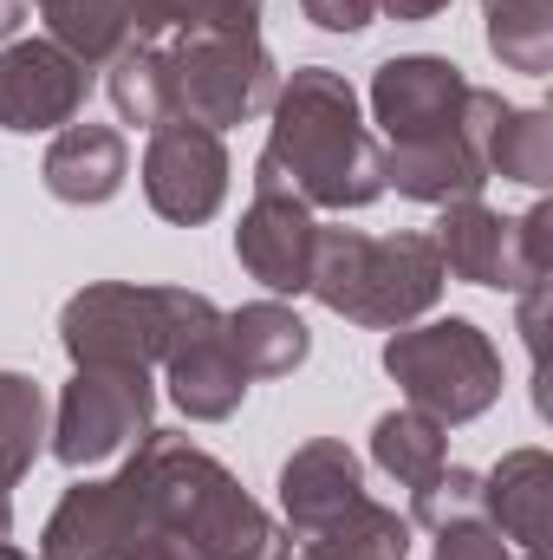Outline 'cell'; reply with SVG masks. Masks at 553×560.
I'll return each mask as SVG.
<instances>
[{
  "label": "cell",
  "mask_w": 553,
  "mask_h": 560,
  "mask_svg": "<svg viewBox=\"0 0 553 560\" xmlns=\"http://www.w3.org/2000/svg\"><path fill=\"white\" fill-rule=\"evenodd\" d=\"M489 20V52L508 72L548 79L553 72V0H482Z\"/></svg>",
  "instance_id": "603a6c76"
},
{
  "label": "cell",
  "mask_w": 553,
  "mask_h": 560,
  "mask_svg": "<svg viewBox=\"0 0 553 560\" xmlns=\"http://www.w3.org/2000/svg\"><path fill=\"white\" fill-rule=\"evenodd\" d=\"M156 515L143 509L131 469L118 476H85L59 495V509L46 515L39 535V560H125V548L138 541Z\"/></svg>",
  "instance_id": "4fadbf2b"
},
{
  "label": "cell",
  "mask_w": 553,
  "mask_h": 560,
  "mask_svg": "<svg viewBox=\"0 0 553 560\" xmlns=\"http://www.w3.org/2000/svg\"><path fill=\"white\" fill-rule=\"evenodd\" d=\"M299 13L319 33H365L378 20V0H299Z\"/></svg>",
  "instance_id": "83f0119b"
},
{
  "label": "cell",
  "mask_w": 553,
  "mask_h": 560,
  "mask_svg": "<svg viewBox=\"0 0 553 560\" xmlns=\"http://www.w3.org/2000/svg\"><path fill=\"white\" fill-rule=\"evenodd\" d=\"M163 378H169V405L189 423H222L242 411V398H248L255 378L242 372V359L228 346V326H222V306L209 293L176 326V339L163 352Z\"/></svg>",
  "instance_id": "8fae6325"
},
{
  "label": "cell",
  "mask_w": 553,
  "mask_h": 560,
  "mask_svg": "<svg viewBox=\"0 0 553 560\" xmlns=\"http://www.w3.org/2000/svg\"><path fill=\"white\" fill-rule=\"evenodd\" d=\"M131 39H176L202 20V0H125Z\"/></svg>",
  "instance_id": "4316f807"
},
{
  "label": "cell",
  "mask_w": 553,
  "mask_h": 560,
  "mask_svg": "<svg viewBox=\"0 0 553 560\" xmlns=\"http://www.w3.org/2000/svg\"><path fill=\"white\" fill-rule=\"evenodd\" d=\"M372 463L385 469V476H398L404 489H430L443 469H449V430L436 418H423V411H385V418L372 423Z\"/></svg>",
  "instance_id": "44dd1931"
},
{
  "label": "cell",
  "mask_w": 553,
  "mask_h": 560,
  "mask_svg": "<svg viewBox=\"0 0 553 560\" xmlns=\"http://www.w3.org/2000/svg\"><path fill=\"white\" fill-rule=\"evenodd\" d=\"M26 13H33V0H0V46L26 26Z\"/></svg>",
  "instance_id": "4dcf8cb0"
},
{
  "label": "cell",
  "mask_w": 553,
  "mask_h": 560,
  "mask_svg": "<svg viewBox=\"0 0 553 560\" xmlns=\"http://www.w3.org/2000/svg\"><path fill=\"white\" fill-rule=\"evenodd\" d=\"M46 20V39L66 46L79 66H111V52L131 39L125 0H33Z\"/></svg>",
  "instance_id": "7402d4cb"
},
{
  "label": "cell",
  "mask_w": 553,
  "mask_h": 560,
  "mask_svg": "<svg viewBox=\"0 0 553 560\" xmlns=\"http://www.w3.org/2000/svg\"><path fill=\"white\" fill-rule=\"evenodd\" d=\"M436 255L443 275L469 280V287H502V293H528L548 280V248H553V209L534 202L528 215H495L482 196L475 202H449L436 215Z\"/></svg>",
  "instance_id": "ba28073f"
},
{
  "label": "cell",
  "mask_w": 553,
  "mask_h": 560,
  "mask_svg": "<svg viewBox=\"0 0 553 560\" xmlns=\"http://www.w3.org/2000/svg\"><path fill=\"white\" fill-rule=\"evenodd\" d=\"M462 515H482V476H475V469H456V463H449L430 489L411 495V522H423L430 535L449 528V522H462Z\"/></svg>",
  "instance_id": "d4e9b609"
},
{
  "label": "cell",
  "mask_w": 553,
  "mask_h": 560,
  "mask_svg": "<svg viewBox=\"0 0 553 560\" xmlns=\"http://www.w3.org/2000/svg\"><path fill=\"white\" fill-rule=\"evenodd\" d=\"M313 242H319L313 209L293 189H280V183H255V202H248V215L235 229V261L268 293H306Z\"/></svg>",
  "instance_id": "5bb4252c"
},
{
  "label": "cell",
  "mask_w": 553,
  "mask_h": 560,
  "mask_svg": "<svg viewBox=\"0 0 553 560\" xmlns=\"http://www.w3.org/2000/svg\"><path fill=\"white\" fill-rule=\"evenodd\" d=\"M92 98V66H79L52 39H7L0 46V131H66Z\"/></svg>",
  "instance_id": "7c38bea8"
},
{
  "label": "cell",
  "mask_w": 553,
  "mask_h": 560,
  "mask_svg": "<svg viewBox=\"0 0 553 560\" xmlns=\"http://www.w3.org/2000/svg\"><path fill=\"white\" fill-rule=\"evenodd\" d=\"M105 92L118 105L125 125L156 131L176 118V79H169V46L163 39H125L111 52V72H105Z\"/></svg>",
  "instance_id": "ffe728a7"
},
{
  "label": "cell",
  "mask_w": 553,
  "mask_h": 560,
  "mask_svg": "<svg viewBox=\"0 0 553 560\" xmlns=\"http://www.w3.org/2000/svg\"><path fill=\"white\" fill-rule=\"evenodd\" d=\"M299 560H365V555H339V548H299Z\"/></svg>",
  "instance_id": "d6a6232c"
},
{
  "label": "cell",
  "mask_w": 553,
  "mask_h": 560,
  "mask_svg": "<svg viewBox=\"0 0 553 560\" xmlns=\"http://www.w3.org/2000/svg\"><path fill=\"white\" fill-rule=\"evenodd\" d=\"M39 176H46V189L59 196V202H72V209H98V202H111L118 189H125V176H131V143L118 125H66L52 150H46V163H39Z\"/></svg>",
  "instance_id": "2e32d148"
},
{
  "label": "cell",
  "mask_w": 553,
  "mask_h": 560,
  "mask_svg": "<svg viewBox=\"0 0 553 560\" xmlns=\"http://www.w3.org/2000/svg\"><path fill=\"white\" fill-rule=\"evenodd\" d=\"M475 138H482L489 176L521 183V189H548L553 183V118L541 105H508L502 92L475 85Z\"/></svg>",
  "instance_id": "e0dca14e"
},
{
  "label": "cell",
  "mask_w": 553,
  "mask_h": 560,
  "mask_svg": "<svg viewBox=\"0 0 553 560\" xmlns=\"http://www.w3.org/2000/svg\"><path fill=\"white\" fill-rule=\"evenodd\" d=\"M385 372L411 398V411L449 423H475L502 398V352L475 319H430L398 326L385 339Z\"/></svg>",
  "instance_id": "5b68a950"
},
{
  "label": "cell",
  "mask_w": 553,
  "mask_h": 560,
  "mask_svg": "<svg viewBox=\"0 0 553 560\" xmlns=\"http://www.w3.org/2000/svg\"><path fill=\"white\" fill-rule=\"evenodd\" d=\"M163 46H169V79H176V118L228 131L274 105L280 66L261 46V33H176Z\"/></svg>",
  "instance_id": "52a82bcc"
},
{
  "label": "cell",
  "mask_w": 553,
  "mask_h": 560,
  "mask_svg": "<svg viewBox=\"0 0 553 560\" xmlns=\"http://www.w3.org/2000/svg\"><path fill=\"white\" fill-rule=\"evenodd\" d=\"M143 202L163 222H176V229L209 222L228 202V150H222V131L189 125V118L156 125L150 150H143Z\"/></svg>",
  "instance_id": "30bf717a"
},
{
  "label": "cell",
  "mask_w": 553,
  "mask_h": 560,
  "mask_svg": "<svg viewBox=\"0 0 553 560\" xmlns=\"http://www.w3.org/2000/svg\"><path fill=\"white\" fill-rule=\"evenodd\" d=\"M255 183L293 189L306 209H372L385 196V143L358 118V92L332 66H299L268 105Z\"/></svg>",
  "instance_id": "7a4b0ae2"
},
{
  "label": "cell",
  "mask_w": 553,
  "mask_h": 560,
  "mask_svg": "<svg viewBox=\"0 0 553 560\" xmlns=\"http://www.w3.org/2000/svg\"><path fill=\"white\" fill-rule=\"evenodd\" d=\"M443 255L430 235H365V229H319L313 242V275L306 293L352 319V326H372V332H398L423 319L436 300H443Z\"/></svg>",
  "instance_id": "277c9868"
},
{
  "label": "cell",
  "mask_w": 553,
  "mask_h": 560,
  "mask_svg": "<svg viewBox=\"0 0 553 560\" xmlns=\"http://www.w3.org/2000/svg\"><path fill=\"white\" fill-rule=\"evenodd\" d=\"M46 392L26 372H0V489H20L46 450Z\"/></svg>",
  "instance_id": "cb8c5ba5"
},
{
  "label": "cell",
  "mask_w": 553,
  "mask_h": 560,
  "mask_svg": "<svg viewBox=\"0 0 553 560\" xmlns=\"http://www.w3.org/2000/svg\"><path fill=\"white\" fill-rule=\"evenodd\" d=\"M548 502H553L548 450H508L482 476V522H495L521 555H548Z\"/></svg>",
  "instance_id": "ac0fdd59"
},
{
  "label": "cell",
  "mask_w": 553,
  "mask_h": 560,
  "mask_svg": "<svg viewBox=\"0 0 553 560\" xmlns=\"http://www.w3.org/2000/svg\"><path fill=\"white\" fill-rule=\"evenodd\" d=\"M436 560H548V555H521L495 522L482 515H462L449 528H436Z\"/></svg>",
  "instance_id": "484cf974"
},
{
  "label": "cell",
  "mask_w": 553,
  "mask_h": 560,
  "mask_svg": "<svg viewBox=\"0 0 553 560\" xmlns=\"http://www.w3.org/2000/svg\"><path fill=\"white\" fill-rule=\"evenodd\" d=\"M449 0H378V13H391V20H436Z\"/></svg>",
  "instance_id": "f546056e"
},
{
  "label": "cell",
  "mask_w": 553,
  "mask_h": 560,
  "mask_svg": "<svg viewBox=\"0 0 553 560\" xmlns=\"http://www.w3.org/2000/svg\"><path fill=\"white\" fill-rule=\"evenodd\" d=\"M372 118L385 131V189L449 209L475 202L489 183L475 138V85L456 59L398 52L372 72Z\"/></svg>",
  "instance_id": "6da1fadb"
},
{
  "label": "cell",
  "mask_w": 553,
  "mask_h": 560,
  "mask_svg": "<svg viewBox=\"0 0 553 560\" xmlns=\"http://www.w3.org/2000/svg\"><path fill=\"white\" fill-rule=\"evenodd\" d=\"M125 469L138 482L143 509L163 528H176L196 560H293V535L202 443L176 430H150L143 443H131Z\"/></svg>",
  "instance_id": "3957f363"
},
{
  "label": "cell",
  "mask_w": 553,
  "mask_h": 560,
  "mask_svg": "<svg viewBox=\"0 0 553 560\" xmlns=\"http://www.w3.org/2000/svg\"><path fill=\"white\" fill-rule=\"evenodd\" d=\"M13 535V489H0V541Z\"/></svg>",
  "instance_id": "1f68e13d"
},
{
  "label": "cell",
  "mask_w": 553,
  "mask_h": 560,
  "mask_svg": "<svg viewBox=\"0 0 553 560\" xmlns=\"http://www.w3.org/2000/svg\"><path fill=\"white\" fill-rule=\"evenodd\" d=\"M202 293L189 287H138V280H98L79 287L59 313V346L72 365H163L176 326L189 319Z\"/></svg>",
  "instance_id": "8992f818"
},
{
  "label": "cell",
  "mask_w": 553,
  "mask_h": 560,
  "mask_svg": "<svg viewBox=\"0 0 553 560\" xmlns=\"http://www.w3.org/2000/svg\"><path fill=\"white\" fill-rule=\"evenodd\" d=\"M358 502H365V463L339 436H313L280 463V515H286L293 548L345 522Z\"/></svg>",
  "instance_id": "9a60e30c"
},
{
  "label": "cell",
  "mask_w": 553,
  "mask_h": 560,
  "mask_svg": "<svg viewBox=\"0 0 553 560\" xmlns=\"http://www.w3.org/2000/svg\"><path fill=\"white\" fill-rule=\"evenodd\" d=\"M0 560H33V555H20V548H13V541H0Z\"/></svg>",
  "instance_id": "836d02e7"
},
{
  "label": "cell",
  "mask_w": 553,
  "mask_h": 560,
  "mask_svg": "<svg viewBox=\"0 0 553 560\" xmlns=\"http://www.w3.org/2000/svg\"><path fill=\"white\" fill-rule=\"evenodd\" d=\"M156 430V385L138 365H79L72 385L59 392V411H52V456L66 469H92V463H111L125 456L131 443H143Z\"/></svg>",
  "instance_id": "9c48e42d"
},
{
  "label": "cell",
  "mask_w": 553,
  "mask_h": 560,
  "mask_svg": "<svg viewBox=\"0 0 553 560\" xmlns=\"http://www.w3.org/2000/svg\"><path fill=\"white\" fill-rule=\"evenodd\" d=\"M125 560H196V555H189V541H183L176 528H163V522H150V528H143L138 541L125 548Z\"/></svg>",
  "instance_id": "f1b7e54d"
},
{
  "label": "cell",
  "mask_w": 553,
  "mask_h": 560,
  "mask_svg": "<svg viewBox=\"0 0 553 560\" xmlns=\"http://www.w3.org/2000/svg\"><path fill=\"white\" fill-rule=\"evenodd\" d=\"M222 326H228V346H235V359H242L248 378H286V372H299L306 352H313L306 319H299L293 306H280V300L235 306V313H222Z\"/></svg>",
  "instance_id": "d6986e66"
}]
</instances>
